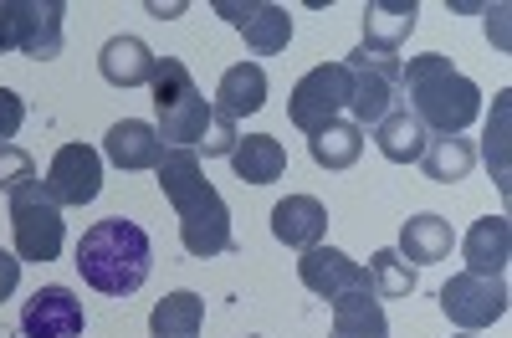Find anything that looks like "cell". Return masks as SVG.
Masks as SVG:
<instances>
[{
	"mask_svg": "<svg viewBox=\"0 0 512 338\" xmlns=\"http://www.w3.org/2000/svg\"><path fill=\"white\" fill-rule=\"evenodd\" d=\"M88 313H82L72 287H36L21 308V333L26 338H82Z\"/></svg>",
	"mask_w": 512,
	"mask_h": 338,
	"instance_id": "cell-11",
	"label": "cell"
},
{
	"mask_svg": "<svg viewBox=\"0 0 512 338\" xmlns=\"http://www.w3.org/2000/svg\"><path fill=\"white\" fill-rule=\"evenodd\" d=\"M159 175V190L164 200L175 205L180 216V246L190 251V257H221V251L236 246L231 236V210L221 200V190L205 180L200 169V149H164V159L154 164Z\"/></svg>",
	"mask_w": 512,
	"mask_h": 338,
	"instance_id": "cell-1",
	"label": "cell"
},
{
	"mask_svg": "<svg viewBox=\"0 0 512 338\" xmlns=\"http://www.w3.org/2000/svg\"><path fill=\"white\" fill-rule=\"evenodd\" d=\"M451 338H477V333H451Z\"/></svg>",
	"mask_w": 512,
	"mask_h": 338,
	"instance_id": "cell-33",
	"label": "cell"
},
{
	"mask_svg": "<svg viewBox=\"0 0 512 338\" xmlns=\"http://www.w3.org/2000/svg\"><path fill=\"white\" fill-rule=\"evenodd\" d=\"M26 185H36V159L16 144H0V195H21Z\"/></svg>",
	"mask_w": 512,
	"mask_h": 338,
	"instance_id": "cell-28",
	"label": "cell"
},
{
	"mask_svg": "<svg viewBox=\"0 0 512 338\" xmlns=\"http://www.w3.org/2000/svg\"><path fill=\"white\" fill-rule=\"evenodd\" d=\"M21 123H26V98L11 93V88H0V144H11L21 134Z\"/></svg>",
	"mask_w": 512,
	"mask_h": 338,
	"instance_id": "cell-30",
	"label": "cell"
},
{
	"mask_svg": "<svg viewBox=\"0 0 512 338\" xmlns=\"http://www.w3.org/2000/svg\"><path fill=\"white\" fill-rule=\"evenodd\" d=\"M349 88H354V77H349L344 62H318V67L292 88V98H287V118L313 139L318 129H328V123L349 108Z\"/></svg>",
	"mask_w": 512,
	"mask_h": 338,
	"instance_id": "cell-7",
	"label": "cell"
},
{
	"mask_svg": "<svg viewBox=\"0 0 512 338\" xmlns=\"http://www.w3.org/2000/svg\"><path fill=\"white\" fill-rule=\"evenodd\" d=\"M461 257H466V272L502 277L507 262H512V226H507V216L472 221V231H466V241H461Z\"/></svg>",
	"mask_w": 512,
	"mask_h": 338,
	"instance_id": "cell-15",
	"label": "cell"
},
{
	"mask_svg": "<svg viewBox=\"0 0 512 338\" xmlns=\"http://www.w3.org/2000/svg\"><path fill=\"white\" fill-rule=\"evenodd\" d=\"M205 323V298L200 292H169V298L154 303L149 313V333L154 338H195Z\"/></svg>",
	"mask_w": 512,
	"mask_h": 338,
	"instance_id": "cell-24",
	"label": "cell"
},
{
	"mask_svg": "<svg viewBox=\"0 0 512 338\" xmlns=\"http://www.w3.org/2000/svg\"><path fill=\"white\" fill-rule=\"evenodd\" d=\"M333 338H390V318H384L369 287H354V292H338L333 298Z\"/></svg>",
	"mask_w": 512,
	"mask_h": 338,
	"instance_id": "cell-19",
	"label": "cell"
},
{
	"mask_svg": "<svg viewBox=\"0 0 512 338\" xmlns=\"http://www.w3.org/2000/svg\"><path fill=\"white\" fill-rule=\"evenodd\" d=\"M349 77H354V88H349V123H359V129H374V123L400 108V57L395 52H369V47H354L344 57Z\"/></svg>",
	"mask_w": 512,
	"mask_h": 338,
	"instance_id": "cell-6",
	"label": "cell"
},
{
	"mask_svg": "<svg viewBox=\"0 0 512 338\" xmlns=\"http://www.w3.org/2000/svg\"><path fill=\"white\" fill-rule=\"evenodd\" d=\"M236 139H241V134H236V118H226V113L210 108V129H205V139H200L205 159H231Z\"/></svg>",
	"mask_w": 512,
	"mask_h": 338,
	"instance_id": "cell-29",
	"label": "cell"
},
{
	"mask_svg": "<svg viewBox=\"0 0 512 338\" xmlns=\"http://www.w3.org/2000/svg\"><path fill=\"white\" fill-rule=\"evenodd\" d=\"M231 164H236V175L246 185H272V180L287 175V149L272 134H246V139H236Z\"/></svg>",
	"mask_w": 512,
	"mask_h": 338,
	"instance_id": "cell-23",
	"label": "cell"
},
{
	"mask_svg": "<svg viewBox=\"0 0 512 338\" xmlns=\"http://www.w3.org/2000/svg\"><path fill=\"white\" fill-rule=\"evenodd\" d=\"M451 221H441V216H410L405 221V231H400V257L410 262V267H431V262H446L451 257Z\"/></svg>",
	"mask_w": 512,
	"mask_h": 338,
	"instance_id": "cell-22",
	"label": "cell"
},
{
	"mask_svg": "<svg viewBox=\"0 0 512 338\" xmlns=\"http://www.w3.org/2000/svg\"><path fill=\"white\" fill-rule=\"evenodd\" d=\"M256 108H267V72L256 62H236L221 72V88H216V113L226 118H246Z\"/></svg>",
	"mask_w": 512,
	"mask_h": 338,
	"instance_id": "cell-21",
	"label": "cell"
},
{
	"mask_svg": "<svg viewBox=\"0 0 512 338\" xmlns=\"http://www.w3.org/2000/svg\"><path fill=\"white\" fill-rule=\"evenodd\" d=\"M308 154H313V164H323V169H349V164H359V154H364V129H359V123H349V118H333L328 129H318V134L308 139Z\"/></svg>",
	"mask_w": 512,
	"mask_h": 338,
	"instance_id": "cell-26",
	"label": "cell"
},
{
	"mask_svg": "<svg viewBox=\"0 0 512 338\" xmlns=\"http://www.w3.org/2000/svg\"><path fill=\"white\" fill-rule=\"evenodd\" d=\"M98 72L113 82V88H144L154 77V52L139 36H108L98 52Z\"/></svg>",
	"mask_w": 512,
	"mask_h": 338,
	"instance_id": "cell-20",
	"label": "cell"
},
{
	"mask_svg": "<svg viewBox=\"0 0 512 338\" xmlns=\"http://www.w3.org/2000/svg\"><path fill=\"white\" fill-rule=\"evenodd\" d=\"M41 190H47L57 205H93L98 190H103V154L93 144H62L47 180H41Z\"/></svg>",
	"mask_w": 512,
	"mask_h": 338,
	"instance_id": "cell-9",
	"label": "cell"
},
{
	"mask_svg": "<svg viewBox=\"0 0 512 338\" xmlns=\"http://www.w3.org/2000/svg\"><path fill=\"white\" fill-rule=\"evenodd\" d=\"M400 98L425 123V134H431V139L466 134L477 123V113H482L477 82L461 77L451 67V57H441V52H420V57L400 62Z\"/></svg>",
	"mask_w": 512,
	"mask_h": 338,
	"instance_id": "cell-2",
	"label": "cell"
},
{
	"mask_svg": "<svg viewBox=\"0 0 512 338\" xmlns=\"http://www.w3.org/2000/svg\"><path fill=\"white\" fill-rule=\"evenodd\" d=\"M369 287H374V298H410L415 292V267L400 257L395 246H384V251H374L369 257Z\"/></svg>",
	"mask_w": 512,
	"mask_h": 338,
	"instance_id": "cell-27",
	"label": "cell"
},
{
	"mask_svg": "<svg viewBox=\"0 0 512 338\" xmlns=\"http://www.w3.org/2000/svg\"><path fill=\"white\" fill-rule=\"evenodd\" d=\"M272 236L292 251H308L328 236V205L318 195H287L272 205Z\"/></svg>",
	"mask_w": 512,
	"mask_h": 338,
	"instance_id": "cell-14",
	"label": "cell"
},
{
	"mask_svg": "<svg viewBox=\"0 0 512 338\" xmlns=\"http://www.w3.org/2000/svg\"><path fill=\"white\" fill-rule=\"evenodd\" d=\"M216 16H226L241 36H246V47L251 52H262V57H272V52H282L287 41H292V16H287V6H236V0H216Z\"/></svg>",
	"mask_w": 512,
	"mask_h": 338,
	"instance_id": "cell-13",
	"label": "cell"
},
{
	"mask_svg": "<svg viewBox=\"0 0 512 338\" xmlns=\"http://www.w3.org/2000/svg\"><path fill=\"white\" fill-rule=\"evenodd\" d=\"M441 313H446L461 333L492 328L497 318H507V282H502V277H477V272H456V277L441 287Z\"/></svg>",
	"mask_w": 512,
	"mask_h": 338,
	"instance_id": "cell-8",
	"label": "cell"
},
{
	"mask_svg": "<svg viewBox=\"0 0 512 338\" xmlns=\"http://www.w3.org/2000/svg\"><path fill=\"white\" fill-rule=\"evenodd\" d=\"M149 267H154V246H149L144 226L123 221V216L93 221L77 241V272L93 292H103V298L139 292L149 282Z\"/></svg>",
	"mask_w": 512,
	"mask_h": 338,
	"instance_id": "cell-3",
	"label": "cell"
},
{
	"mask_svg": "<svg viewBox=\"0 0 512 338\" xmlns=\"http://www.w3.org/2000/svg\"><path fill=\"white\" fill-rule=\"evenodd\" d=\"M154 113H159V139L164 149H200L205 129H210V103L195 88V77L180 57H154Z\"/></svg>",
	"mask_w": 512,
	"mask_h": 338,
	"instance_id": "cell-4",
	"label": "cell"
},
{
	"mask_svg": "<svg viewBox=\"0 0 512 338\" xmlns=\"http://www.w3.org/2000/svg\"><path fill=\"white\" fill-rule=\"evenodd\" d=\"M374 144H379V154L390 159V164H420L431 134H425V123L400 103V108H390V113L374 123Z\"/></svg>",
	"mask_w": 512,
	"mask_h": 338,
	"instance_id": "cell-18",
	"label": "cell"
},
{
	"mask_svg": "<svg viewBox=\"0 0 512 338\" xmlns=\"http://www.w3.org/2000/svg\"><path fill=\"white\" fill-rule=\"evenodd\" d=\"M420 6L415 0H369L364 6V47L369 52H400V41L415 31Z\"/></svg>",
	"mask_w": 512,
	"mask_h": 338,
	"instance_id": "cell-17",
	"label": "cell"
},
{
	"mask_svg": "<svg viewBox=\"0 0 512 338\" xmlns=\"http://www.w3.org/2000/svg\"><path fill=\"white\" fill-rule=\"evenodd\" d=\"M16 282H21V262L11 257V251H0V303L16 292Z\"/></svg>",
	"mask_w": 512,
	"mask_h": 338,
	"instance_id": "cell-31",
	"label": "cell"
},
{
	"mask_svg": "<svg viewBox=\"0 0 512 338\" xmlns=\"http://www.w3.org/2000/svg\"><path fill=\"white\" fill-rule=\"evenodd\" d=\"M62 0H11V47L31 62H52L62 52Z\"/></svg>",
	"mask_w": 512,
	"mask_h": 338,
	"instance_id": "cell-10",
	"label": "cell"
},
{
	"mask_svg": "<svg viewBox=\"0 0 512 338\" xmlns=\"http://www.w3.org/2000/svg\"><path fill=\"white\" fill-rule=\"evenodd\" d=\"M472 164H477V144H472V139H461V134H451V139H431V144H425V154H420L425 180H436V185H456V180H466V175H472Z\"/></svg>",
	"mask_w": 512,
	"mask_h": 338,
	"instance_id": "cell-25",
	"label": "cell"
},
{
	"mask_svg": "<svg viewBox=\"0 0 512 338\" xmlns=\"http://www.w3.org/2000/svg\"><path fill=\"white\" fill-rule=\"evenodd\" d=\"M0 338H16V333H11V328H6V323H0Z\"/></svg>",
	"mask_w": 512,
	"mask_h": 338,
	"instance_id": "cell-32",
	"label": "cell"
},
{
	"mask_svg": "<svg viewBox=\"0 0 512 338\" xmlns=\"http://www.w3.org/2000/svg\"><path fill=\"white\" fill-rule=\"evenodd\" d=\"M11 236H16V262H57L67 246V221L62 205L36 185H26L21 195H11Z\"/></svg>",
	"mask_w": 512,
	"mask_h": 338,
	"instance_id": "cell-5",
	"label": "cell"
},
{
	"mask_svg": "<svg viewBox=\"0 0 512 338\" xmlns=\"http://www.w3.org/2000/svg\"><path fill=\"white\" fill-rule=\"evenodd\" d=\"M103 154H108V164H118V169H154V164L164 159V139H159L154 123L123 118V123H113V129L103 134Z\"/></svg>",
	"mask_w": 512,
	"mask_h": 338,
	"instance_id": "cell-16",
	"label": "cell"
},
{
	"mask_svg": "<svg viewBox=\"0 0 512 338\" xmlns=\"http://www.w3.org/2000/svg\"><path fill=\"white\" fill-rule=\"evenodd\" d=\"M297 282H303L308 292H318V298H338V292H354V287H369V272L349 257V251L338 246H308L303 257H297ZM374 292V287H369Z\"/></svg>",
	"mask_w": 512,
	"mask_h": 338,
	"instance_id": "cell-12",
	"label": "cell"
}]
</instances>
